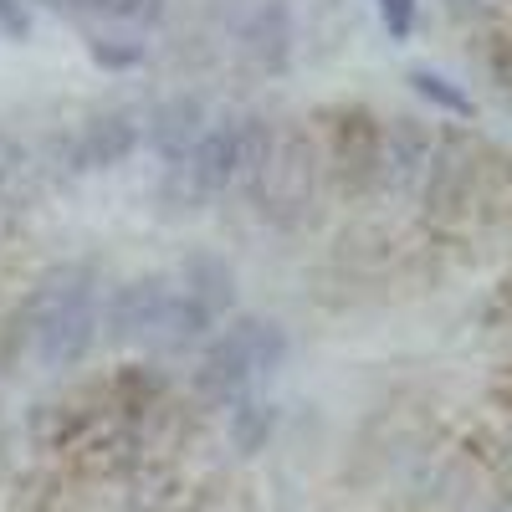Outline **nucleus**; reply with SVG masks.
<instances>
[{"label": "nucleus", "instance_id": "1", "mask_svg": "<svg viewBox=\"0 0 512 512\" xmlns=\"http://www.w3.org/2000/svg\"><path fill=\"white\" fill-rule=\"evenodd\" d=\"M31 323H36V354L41 364H77L88 359L93 338H98V308H93V272L88 267H52L47 282L36 292V308H31Z\"/></svg>", "mask_w": 512, "mask_h": 512}, {"label": "nucleus", "instance_id": "2", "mask_svg": "<svg viewBox=\"0 0 512 512\" xmlns=\"http://www.w3.org/2000/svg\"><path fill=\"white\" fill-rule=\"evenodd\" d=\"M282 359H287V333L272 318H241L210 344V354L200 364V390L210 400H241Z\"/></svg>", "mask_w": 512, "mask_h": 512}, {"label": "nucleus", "instance_id": "3", "mask_svg": "<svg viewBox=\"0 0 512 512\" xmlns=\"http://www.w3.org/2000/svg\"><path fill=\"white\" fill-rule=\"evenodd\" d=\"M251 185H256V200H262V210L272 221L287 226V221L303 216L318 195V149L308 139V128H282L267 149L262 175Z\"/></svg>", "mask_w": 512, "mask_h": 512}, {"label": "nucleus", "instance_id": "4", "mask_svg": "<svg viewBox=\"0 0 512 512\" xmlns=\"http://www.w3.org/2000/svg\"><path fill=\"white\" fill-rule=\"evenodd\" d=\"M180 175H185V195L205 200L226 190L241 175V118H216L195 139V149L180 159Z\"/></svg>", "mask_w": 512, "mask_h": 512}, {"label": "nucleus", "instance_id": "5", "mask_svg": "<svg viewBox=\"0 0 512 512\" xmlns=\"http://www.w3.org/2000/svg\"><path fill=\"white\" fill-rule=\"evenodd\" d=\"M169 303V287L164 282H128L108 297V308H103V328L113 344H149V333L159 323Z\"/></svg>", "mask_w": 512, "mask_h": 512}, {"label": "nucleus", "instance_id": "6", "mask_svg": "<svg viewBox=\"0 0 512 512\" xmlns=\"http://www.w3.org/2000/svg\"><path fill=\"white\" fill-rule=\"evenodd\" d=\"M210 128V113H205V103L200 98H190V93H175V98H164V103H154V113H149V144H154V154L159 159H185L190 149H195V139Z\"/></svg>", "mask_w": 512, "mask_h": 512}, {"label": "nucleus", "instance_id": "7", "mask_svg": "<svg viewBox=\"0 0 512 512\" xmlns=\"http://www.w3.org/2000/svg\"><path fill=\"white\" fill-rule=\"evenodd\" d=\"M241 47L267 72H282L292 62V16H287L282 0H256L241 16Z\"/></svg>", "mask_w": 512, "mask_h": 512}, {"label": "nucleus", "instance_id": "8", "mask_svg": "<svg viewBox=\"0 0 512 512\" xmlns=\"http://www.w3.org/2000/svg\"><path fill=\"white\" fill-rule=\"evenodd\" d=\"M431 134L415 123V118H395L390 128H384V139H379V180H390V185H410L415 175H425L431 169Z\"/></svg>", "mask_w": 512, "mask_h": 512}, {"label": "nucleus", "instance_id": "9", "mask_svg": "<svg viewBox=\"0 0 512 512\" xmlns=\"http://www.w3.org/2000/svg\"><path fill=\"white\" fill-rule=\"evenodd\" d=\"M379 139H384V128L369 123L364 113H349L344 123L333 128V164H338V175H344L354 190L379 180Z\"/></svg>", "mask_w": 512, "mask_h": 512}, {"label": "nucleus", "instance_id": "10", "mask_svg": "<svg viewBox=\"0 0 512 512\" xmlns=\"http://www.w3.org/2000/svg\"><path fill=\"white\" fill-rule=\"evenodd\" d=\"M139 144V123L128 118V113H98L82 123V134H77V164L82 169H113L118 159H128Z\"/></svg>", "mask_w": 512, "mask_h": 512}, {"label": "nucleus", "instance_id": "11", "mask_svg": "<svg viewBox=\"0 0 512 512\" xmlns=\"http://www.w3.org/2000/svg\"><path fill=\"white\" fill-rule=\"evenodd\" d=\"M185 297H190V303H195L210 323H216L221 313H231V308H236V272H231L226 256L195 251L190 262H185Z\"/></svg>", "mask_w": 512, "mask_h": 512}, {"label": "nucleus", "instance_id": "12", "mask_svg": "<svg viewBox=\"0 0 512 512\" xmlns=\"http://www.w3.org/2000/svg\"><path fill=\"white\" fill-rule=\"evenodd\" d=\"M205 328H210V318L190 303V297H185V292H169V303H164V313H159V323H154V333H149V349L180 354V349L200 344Z\"/></svg>", "mask_w": 512, "mask_h": 512}, {"label": "nucleus", "instance_id": "13", "mask_svg": "<svg viewBox=\"0 0 512 512\" xmlns=\"http://www.w3.org/2000/svg\"><path fill=\"white\" fill-rule=\"evenodd\" d=\"M410 88H415L425 103H436L441 113H451V118H472V113H477V103L466 98L451 77H441V72H431V67H415V72H410Z\"/></svg>", "mask_w": 512, "mask_h": 512}, {"label": "nucleus", "instance_id": "14", "mask_svg": "<svg viewBox=\"0 0 512 512\" xmlns=\"http://www.w3.org/2000/svg\"><path fill=\"white\" fill-rule=\"evenodd\" d=\"M267 436H272V405H262V400H241V405H236V420H231V441H236V451H262Z\"/></svg>", "mask_w": 512, "mask_h": 512}, {"label": "nucleus", "instance_id": "15", "mask_svg": "<svg viewBox=\"0 0 512 512\" xmlns=\"http://www.w3.org/2000/svg\"><path fill=\"white\" fill-rule=\"evenodd\" d=\"M77 11H88V16H103V21H123V26H149L159 21V0H72Z\"/></svg>", "mask_w": 512, "mask_h": 512}, {"label": "nucleus", "instance_id": "16", "mask_svg": "<svg viewBox=\"0 0 512 512\" xmlns=\"http://www.w3.org/2000/svg\"><path fill=\"white\" fill-rule=\"evenodd\" d=\"M88 52H93V62H98L103 72H128V67L144 62V41H128V36H93Z\"/></svg>", "mask_w": 512, "mask_h": 512}, {"label": "nucleus", "instance_id": "17", "mask_svg": "<svg viewBox=\"0 0 512 512\" xmlns=\"http://www.w3.org/2000/svg\"><path fill=\"white\" fill-rule=\"evenodd\" d=\"M374 6H379V21L395 41H405L415 31V0H374Z\"/></svg>", "mask_w": 512, "mask_h": 512}, {"label": "nucleus", "instance_id": "18", "mask_svg": "<svg viewBox=\"0 0 512 512\" xmlns=\"http://www.w3.org/2000/svg\"><path fill=\"white\" fill-rule=\"evenodd\" d=\"M0 31H6L11 41H26V36H31V11H26V0H0Z\"/></svg>", "mask_w": 512, "mask_h": 512}, {"label": "nucleus", "instance_id": "19", "mask_svg": "<svg viewBox=\"0 0 512 512\" xmlns=\"http://www.w3.org/2000/svg\"><path fill=\"white\" fill-rule=\"evenodd\" d=\"M507 441H512V425H507Z\"/></svg>", "mask_w": 512, "mask_h": 512}]
</instances>
